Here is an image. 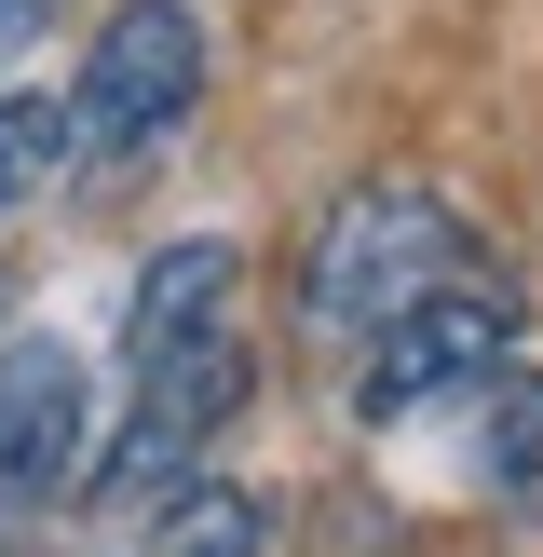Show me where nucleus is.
<instances>
[{"label":"nucleus","mask_w":543,"mask_h":557,"mask_svg":"<svg viewBox=\"0 0 543 557\" xmlns=\"http://www.w3.org/2000/svg\"><path fill=\"white\" fill-rule=\"evenodd\" d=\"M258 408V341H244V245L231 232H177L123 299V422L81 449V517L136 531L217 435Z\"/></svg>","instance_id":"1"},{"label":"nucleus","mask_w":543,"mask_h":557,"mask_svg":"<svg viewBox=\"0 0 543 557\" xmlns=\"http://www.w3.org/2000/svg\"><path fill=\"white\" fill-rule=\"evenodd\" d=\"M476 218L449 205L434 177H353L313 205V232H299V272H286V326L313 368H340L353 341H367L380 313H407L421 286H449V272H476Z\"/></svg>","instance_id":"2"},{"label":"nucleus","mask_w":543,"mask_h":557,"mask_svg":"<svg viewBox=\"0 0 543 557\" xmlns=\"http://www.w3.org/2000/svg\"><path fill=\"white\" fill-rule=\"evenodd\" d=\"M530 341V299H516V272L503 259H476V272H449V286H421L407 313H380L367 341L340 354V408L367 435H394V422H421V408H449V395H476L503 354Z\"/></svg>","instance_id":"3"},{"label":"nucleus","mask_w":543,"mask_h":557,"mask_svg":"<svg viewBox=\"0 0 543 557\" xmlns=\"http://www.w3.org/2000/svg\"><path fill=\"white\" fill-rule=\"evenodd\" d=\"M204 109V14L190 0H123L68 69V163H150Z\"/></svg>","instance_id":"4"},{"label":"nucleus","mask_w":543,"mask_h":557,"mask_svg":"<svg viewBox=\"0 0 543 557\" xmlns=\"http://www.w3.org/2000/svg\"><path fill=\"white\" fill-rule=\"evenodd\" d=\"M96 449V368L54 326H0V517H54Z\"/></svg>","instance_id":"5"},{"label":"nucleus","mask_w":543,"mask_h":557,"mask_svg":"<svg viewBox=\"0 0 543 557\" xmlns=\"http://www.w3.org/2000/svg\"><path fill=\"white\" fill-rule=\"evenodd\" d=\"M476 408H489V435H476V476L503 490V504H543V368H489L476 381Z\"/></svg>","instance_id":"6"},{"label":"nucleus","mask_w":543,"mask_h":557,"mask_svg":"<svg viewBox=\"0 0 543 557\" xmlns=\"http://www.w3.org/2000/svg\"><path fill=\"white\" fill-rule=\"evenodd\" d=\"M272 531H286V517H272L258 490H217V462H190V476L136 517V544H231V557H258Z\"/></svg>","instance_id":"7"},{"label":"nucleus","mask_w":543,"mask_h":557,"mask_svg":"<svg viewBox=\"0 0 543 557\" xmlns=\"http://www.w3.org/2000/svg\"><path fill=\"white\" fill-rule=\"evenodd\" d=\"M54 177H68V96H54V82H27V96H0V218L41 205Z\"/></svg>","instance_id":"8"},{"label":"nucleus","mask_w":543,"mask_h":557,"mask_svg":"<svg viewBox=\"0 0 543 557\" xmlns=\"http://www.w3.org/2000/svg\"><path fill=\"white\" fill-rule=\"evenodd\" d=\"M41 27H54V0H0V54H27Z\"/></svg>","instance_id":"9"}]
</instances>
